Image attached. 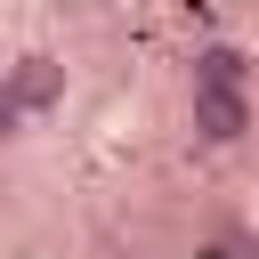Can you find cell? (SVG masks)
<instances>
[{
    "label": "cell",
    "mask_w": 259,
    "mask_h": 259,
    "mask_svg": "<svg viewBox=\"0 0 259 259\" xmlns=\"http://www.w3.org/2000/svg\"><path fill=\"white\" fill-rule=\"evenodd\" d=\"M186 130H194V146L235 154L259 130V97L251 89H219V81H186Z\"/></svg>",
    "instance_id": "1"
},
{
    "label": "cell",
    "mask_w": 259,
    "mask_h": 259,
    "mask_svg": "<svg viewBox=\"0 0 259 259\" xmlns=\"http://www.w3.org/2000/svg\"><path fill=\"white\" fill-rule=\"evenodd\" d=\"M8 89H16L24 113L40 121V113H57V105L73 97V73H65V57H49V49H24V57L8 65Z\"/></svg>",
    "instance_id": "2"
},
{
    "label": "cell",
    "mask_w": 259,
    "mask_h": 259,
    "mask_svg": "<svg viewBox=\"0 0 259 259\" xmlns=\"http://www.w3.org/2000/svg\"><path fill=\"white\" fill-rule=\"evenodd\" d=\"M186 81H219V89H251V81H259V57H251L243 40H202V49L186 57Z\"/></svg>",
    "instance_id": "3"
},
{
    "label": "cell",
    "mask_w": 259,
    "mask_h": 259,
    "mask_svg": "<svg viewBox=\"0 0 259 259\" xmlns=\"http://www.w3.org/2000/svg\"><path fill=\"white\" fill-rule=\"evenodd\" d=\"M24 130H32V113H24V97H16V89H8V73H0V146H16Z\"/></svg>",
    "instance_id": "4"
},
{
    "label": "cell",
    "mask_w": 259,
    "mask_h": 259,
    "mask_svg": "<svg viewBox=\"0 0 259 259\" xmlns=\"http://www.w3.org/2000/svg\"><path fill=\"white\" fill-rule=\"evenodd\" d=\"M194 259H259V235H219V243H202Z\"/></svg>",
    "instance_id": "5"
}]
</instances>
